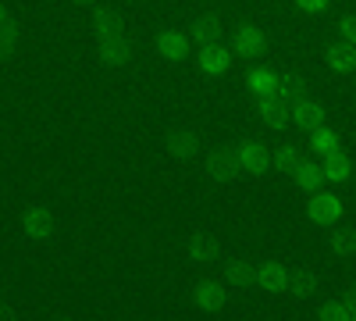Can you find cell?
Segmentation results:
<instances>
[{"label": "cell", "mask_w": 356, "mask_h": 321, "mask_svg": "<svg viewBox=\"0 0 356 321\" xmlns=\"http://www.w3.org/2000/svg\"><path fill=\"white\" fill-rule=\"evenodd\" d=\"M22 228L29 232V240H50L54 232V218L47 208H29L25 218H22Z\"/></svg>", "instance_id": "cell-1"}, {"label": "cell", "mask_w": 356, "mask_h": 321, "mask_svg": "<svg viewBox=\"0 0 356 321\" xmlns=\"http://www.w3.org/2000/svg\"><path fill=\"white\" fill-rule=\"evenodd\" d=\"M235 168H239V154L235 150H214L207 157V171H211V179H218V182H228L235 175Z\"/></svg>", "instance_id": "cell-2"}, {"label": "cell", "mask_w": 356, "mask_h": 321, "mask_svg": "<svg viewBox=\"0 0 356 321\" xmlns=\"http://www.w3.org/2000/svg\"><path fill=\"white\" fill-rule=\"evenodd\" d=\"M129 57H132V47H129L122 36L100 40V65H107V68H118V65H129Z\"/></svg>", "instance_id": "cell-3"}, {"label": "cell", "mask_w": 356, "mask_h": 321, "mask_svg": "<svg viewBox=\"0 0 356 321\" xmlns=\"http://www.w3.org/2000/svg\"><path fill=\"white\" fill-rule=\"evenodd\" d=\"M260 122L267 125V129H282L285 125V118H292V114L285 111V104L278 100V97H271V93H267V97H260Z\"/></svg>", "instance_id": "cell-4"}, {"label": "cell", "mask_w": 356, "mask_h": 321, "mask_svg": "<svg viewBox=\"0 0 356 321\" xmlns=\"http://www.w3.org/2000/svg\"><path fill=\"white\" fill-rule=\"evenodd\" d=\"M321 118H324V111H321V104H314V100H292V122L300 125V129H317L321 125Z\"/></svg>", "instance_id": "cell-5"}, {"label": "cell", "mask_w": 356, "mask_h": 321, "mask_svg": "<svg viewBox=\"0 0 356 321\" xmlns=\"http://www.w3.org/2000/svg\"><path fill=\"white\" fill-rule=\"evenodd\" d=\"M339 214H342V203H339L335 196L321 193V196H314V200H310V218H314V221L328 225V221H335Z\"/></svg>", "instance_id": "cell-6"}, {"label": "cell", "mask_w": 356, "mask_h": 321, "mask_svg": "<svg viewBox=\"0 0 356 321\" xmlns=\"http://www.w3.org/2000/svg\"><path fill=\"white\" fill-rule=\"evenodd\" d=\"M235 50L246 54V57L260 54L264 50V33L257 25H239V29H235Z\"/></svg>", "instance_id": "cell-7"}, {"label": "cell", "mask_w": 356, "mask_h": 321, "mask_svg": "<svg viewBox=\"0 0 356 321\" xmlns=\"http://www.w3.org/2000/svg\"><path fill=\"white\" fill-rule=\"evenodd\" d=\"M235 154H239V168L250 171V175H260L267 168V150L257 147V143H246V147H239Z\"/></svg>", "instance_id": "cell-8"}, {"label": "cell", "mask_w": 356, "mask_h": 321, "mask_svg": "<svg viewBox=\"0 0 356 321\" xmlns=\"http://www.w3.org/2000/svg\"><path fill=\"white\" fill-rule=\"evenodd\" d=\"M157 50H161V57H168V61H182L186 50H189V40H186V33H164L157 40Z\"/></svg>", "instance_id": "cell-9"}, {"label": "cell", "mask_w": 356, "mask_h": 321, "mask_svg": "<svg viewBox=\"0 0 356 321\" xmlns=\"http://www.w3.org/2000/svg\"><path fill=\"white\" fill-rule=\"evenodd\" d=\"M193 300H196V307H203V311H218V307L225 304V289H221L218 282H200L196 293H193Z\"/></svg>", "instance_id": "cell-10"}, {"label": "cell", "mask_w": 356, "mask_h": 321, "mask_svg": "<svg viewBox=\"0 0 356 321\" xmlns=\"http://www.w3.org/2000/svg\"><path fill=\"white\" fill-rule=\"evenodd\" d=\"M93 29H97V36L100 40H111V36H122V15H114V11H107V8H100L97 15H93Z\"/></svg>", "instance_id": "cell-11"}, {"label": "cell", "mask_w": 356, "mask_h": 321, "mask_svg": "<svg viewBox=\"0 0 356 321\" xmlns=\"http://www.w3.org/2000/svg\"><path fill=\"white\" fill-rule=\"evenodd\" d=\"M168 147H171L175 157H193V154L200 150V139H196V132H189V129H175L171 139H168Z\"/></svg>", "instance_id": "cell-12"}, {"label": "cell", "mask_w": 356, "mask_h": 321, "mask_svg": "<svg viewBox=\"0 0 356 321\" xmlns=\"http://www.w3.org/2000/svg\"><path fill=\"white\" fill-rule=\"evenodd\" d=\"M186 253H189V260H196V265H211V260L218 257V243L207 240V236H193L186 243Z\"/></svg>", "instance_id": "cell-13"}, {"label": "cell", "mask_w": 356, "mask_h": 321, "mask_svg": "<svg viewBox=\"0 0 356 321\" xmlns=\"http://www.w3.org/2000/svg\"><path fill=\"white\" fill-rule=\"evenodd\" d=\"M257 282H260V289H267V293H278V289H285L289 285V275L278 268V265H260V272H257Z\"/></svg>", "instance_id": "cell-14"}, {"label": "cell", "mask_w": 356, "mask_h": 321, "mask_svg": "<svg viewBox=\"0 0 356 321\" xmlns=\"http://www.w3.org/2000/svg\"><path fill=\"white\" fill-rule=\"evenodd\" d=\"M349 171H353V161H349L342 150H332L328 157H324V175H328L332 182H346Z\"/></svg>", "instance_id": "cell-15"}, {"label": "cell", "mask_w": 356, "mask_h": 321, "mask_svg": "<svg viewBox=\"0 0 356 321\" xmlns=\"http://www.w3.org/2000/svg\"><path fill=\"white\" fill-rule=\"evenodd\" d=\"M200 68L207 72V75H221L225 68H228V54L214 43V47H203V54H200Z\"/></svg>", "instance_id": "cell-16"}, {"label": "cell", "mask_w": 356, "mask_h": 321, "mask_svg": "<svg viewBox=\"0 0 356 321\" xmlns=\"http://www.w3.org/2000/svg\"><path fill=\"white\" fill-rule=\"evenodd\" d=\"M314 289H317V275H314V272L296 268V272L289 275V293H292V297H310Z\"/></svg>", "instance_id": "cell-17"}, {"label": "cell", "mask_w": 356, "mask_h": 321, "mask_svg": "<svg viewBox=\"0 0 356 321\" xmlns=\"http://www.w3.org/2000/svg\"><path fill=\"white\" fill-rule=\"evenodd\" d=\"M328 65L335 72H356V47H328Z\"/></svg>", "instance_id": "cell-18"}, {"label": "cell", "mask_w": 356, "mask_h": 321, "mask_svg": "<svg viewBox=\"0 0 356 321\" xmlns=\"http://www.w3.org/2000/svg\"><path fill=\"white\" fill-rule=\"evenodd\" d=\"M193 36H196L203 47H214L218 36H221V22H218V18H200V22L193 25Z\"/></svg>", "instance_id": "cell-19"}, {"label": "cell", "mask_w": 356, "mask_h": 321, "mask_svg": "<svg viewBox=\"0 0 356 321\" xmlns=\"http://www.w3.org/2000/svg\"><path fill=\"white\" fill-rule=\"evenodd\" d=\"M303 79L296 75V72H285V75H278V97H285V100H300L303 97Z\"/></svg>", "instance_id": "cell-20"}, {"label": "cell", "mask_w": 356, "mask_h": 321, "mask_svg": "<svg viewBox=\"0 0 356 321\" xmlns=\"http://www.w3.org/2000/svg\"><path fill=\"white\" fill-rule=\"evenodd\" d=\"M292 175H296V186H300V189H317V182L324 179V168H317V164H307V161H303Z\"/></svg>", "instance_id": "cell-21"}, {"label": "cell", "mask_w": 356, "mask_h": 321, "mask_svg": "<svg viewBox=\"0 0 356 321\" xmlns=\"http://www.w3.org/2000/svg\"><path fill=\"white\" fill-rule=\"evenodd\" d=\"M250 90H257L260 97H267V93H278V75H271V72L257 68V72L250 75Z\"/></svg>", "instance_id": "cell-22"}, {"label": "cell", "mask_w": 356, "mask_h": 321, "mask_svg": "<svg viewBox=\"0 0 356 321\" xmlns=\"http://www.w3.org/2000/svg\"><path fill=\"white\" fill-rule=\"evenodd\" d=\"M332 250L342 253V257L356 253V228H339V232H332Z\"/></svg>", "instance_id": "cell-23"}, {"label": "cell", "mask_w": 356, "mask_h": 321, "mask_svg": "<svg viewBox=\"0 0 356 321\" xmlns=\"http://www.w3.org/2000/svg\"><path fill=\"white\" fill-rule=\"evenodd\" d=\"M310 147L321 154V157H328L332 150H339V139H335V132L332 129H317L314 132V143H310Z\"/></svg>", "instance_id": "cell-24"}, {"label": "cell", "mask_w": 356, "mask_h": 321, "mask_svg": "<svg viewBox=\"0 0 356 321\" xmlns=\"http://www.w3.org/2000/svg\"><path fill=\"white\" fill-rule=\"evenodd\" d=\"M257 275H253V268L246 265V260H232V265H228V282L232 285H250Z\"/></svg>", "instance_id": "cell-25"}, {"label": "cell", "mask_w": 356, "mask_h": 321, "mask_svg": "<svg viewBox=\"0 0 356 321\" xmlns=\"http://www.w3.org/2000/svg\"><path fill=\"white\" fill-rule=\"evenodd\" d=\"M300 164H303L300 147H282V150L275 154V168H282V171H296Z\"/></svg>", "instance_id": "cell-26"}, {"label": "cell", "mask_w": 356, "mask_h": 321, "mask_svg": "<svg viewBox=\"0 0 356 321\" xmlns=\"http://www.w3.org/2000/svg\"><path fill=\"white\" fill-rule=\"evenodd\" d=\"M321 318H356V304L353 300H346V304H324Z\"/></svg>", "instance_id": "cell-27"}, {"label": "cell", "mask_w": 356, "mask_h": 321, "mask_svg": "<svg viewBox=\"0 0 356 321\" xmlns=\"http://www.w3.org/2000/svg\"><path fill=\"white\" fill-rule=\"evenodd\" d=\"M342 36L349 40V47H356V15H346L342 18Z\"/></svg>", "instance_id": "cell-28"}, {"label": "cell", "mask_w": 356, "mask_h": 321, "mask_svg": "<svg viewBox=\"0 0 356 321\" xmlns=\"http://www.w3.org/2000/svg\"><path fill=\"white\" fill-rule=\"evenodd\" d=\"M15 36H18V33H15V25H11V15L4 11V50H11V43H15Z\"/></svg>", "instance_id": "cell-29"}, {"label": "cell", "mask_w": 356, "mask_h": 321, "mask_svg": "<svg viewBox=\"0 0 356 321\" xmlns=\"http://www.w3.org/2000/svg\"><path fill=\"white\" fill-rule=\"evenodd\" d=\"M300 8H303V11H310V15H317V11L328 8V0H300Z\"/></svg>", "instance_id": "cell-30"}, {"label": "cell", "mask_w": 356, "mask_h": 321, "mask_svg": "<svg viewBox=\"0 0 356 321\" xmlns=\"http://www.w3.org/2000/svg\"><path fill=\"white\" fill-rule=\"evenodd\" d=\"M75 4H93V0H75Z\"/></svg>", "instance_id": "cell-31"}]
</instances>
